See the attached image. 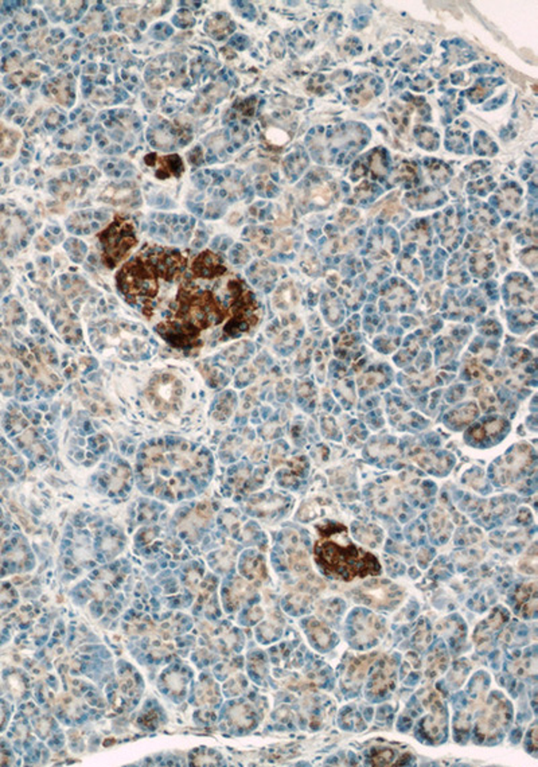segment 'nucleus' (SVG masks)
Returning <instances> with one entry per match:
<instances>
[{
	"label": "nucleus",
	"instance_id": "f257e3e1",
	"mask_svg": "<svg viewBox=\"0 0 538 767\" xmlns=\"http://www.w3.org/2000/svg\"><path fill=\"white\" fill-rule=\"evenodd\" d=\"M315 559L329 574L345 582L356 578L377 576L381 572L379 560L365 549L356 546L342 528L340 532H323L315 545Z\"/></svg>",
	"mask_w": 538,
	"mask_h": 767
},
{
	"label": "nucleus",
	"instance_id": "f03ea898",
	"mask_svg": "<svg viewBox=\"0 0 538 767\" xmlns=\"http://www.w3.org/2000/svg\"><path fill=\"white\" fill-rule=\"evenodd\" d=\"M159 280L155 264L150 256L143 253L128 261L117 273L119 290L128 300L144 299L146 303L141 311L148 318H151V303L159 293Z\"/></svg>",
	"mask_w": 538,
	"mask_h": 767
},
{
	"label": "nucleus",
	"instance_id": "7ed1b4c3",
	"mask_svg": "<svg viewBox=\"0 0 538 767\" xmlns=\"http://www.w3.org/2000/svg\"><path fill=\"white\" fill-rule=\"evenodd\" d=\"M103 247V259L110 268H114L127 257L137 243L136 230L131 221L116 217L98 236Z\"/></svg>",
	"mask_w": 538,
	"mask_h": 767
},
{
	"label": "nucleus",
	"instance_id": "20e7f679",
	"mask_svg": "<svg viewBox=\"0 0 538 767\" xmlns=\"http://www.w3.org/2000/svg\"><path fill=\"white\" fill-rule=\"evenodd\" d=\"M183 386L180 380L168 373L155 376L147 386L146 397L157 411L174 412L182 406Z\"/></svg>",
	"mask_w": 538,
	"mask_h": 767
},
{
	"label": "nucleus",
	"instance_id": "39448f33",
	"mask_svg": "<svg viewBox=\"0 0 538 767\" xmlns=\"http://www.w3.org/2000/svg\"><path fill=\"white\" fill-rule=\"evenodd\" d=\"M509 704L505 701L494 700L493 704H490L486 711L483 712L482 718L478 722V732L485 738H494L498 732L503 730V727L509 722Z\"/></svg>",
	"mask_w": 538,
	"mask_h": 767
},
{
	"label": "nucleus",
	"instance_id": "423d86ee",
	"mask_svg": "<svg viewBox=\"0 0 538 767\" xmlns=\"http://www.w3.org/2000/svg\"><path fill=\"white\" fill-rule=\"evenodd\" d=\"M226 268L224 266V260L210 252V250H206L201 253L194 261H193V266H191V275L194 277H200V279H216V277H220L223 276Z\"/></svg>",
	"mask_w": 538,
	"mask_h": 767
},
{
	"label": "nucleus",
	"instance_id": "0eeeda50",
	"mask_svg": "<svg viewBox=\"0 0 538 767\" xmlns=\"http://www.w3.org/2000/svg\"><path fill=\"white\" fill-rule=\"evenodd\" d=\"M354 630L358 642H370L376 639L380 632V622L372 614L358 615L354 621Z\"/></svg>",
	"mask_w": 538,
	"mask_h": 767
},
{
	"label": "nucleus",
	"instance_id": "6e6552de",
	"mask_svg": "<svg viewBox=\"0 0 538 767\" xmlns=\"http://www.w3.org/2000/svg\"><path fill=\"white\" fill-rule=\"evenodd\" d=\"M536 603H537V586L536 583H528L521 587L517 594V605L518 611L523 617H532L536 612Z\"/></svg>",
	"mask_w": 538,
	"mask_h": 767
},
{
	"label": "nucleus",
	"instance_id": "1a4fd4ad",
	"mask_svg": "<svg viewBox=\"0 0 538 767\" xmlns=\"http://www.w3.org/2000/svg\"><path fill=\"white\" fill-rule=\"evenodd\" d=\"M393 665L392 664H388V661L382 662L381 666L376 671L373 680H372V684H370V691L373 695H382L388 691V688L392 685V681H393Z\"/></svg>",
	"mask_w": 538,
	"mask_h": 767
},
{
	"label": "nucleus",
	"instance_id": "9d476101",
	"mask_svg": "<svg viewBox=\"0 0 538 767\" xmlns=\"http://www.w3.org/2000/svg\"><path fill=\"white\" fill-rule=\"evenodd\" d=\"M372 658H373V657L358 658V660H356V661L350 665V668L347 669V672H346V675H345V677H346V682H347L349 685L358 684L359 681L363 678L365 673H366V671H367V668H369V665H370V662H372Z\"/></svg>",
	"mask_w": 538,
	"mask_h": 767
},
{
	"label": "nucleus",
	"instance_id": "9b49d317",
	"mask_svg": "<svg viewBox=\"0 0 538 767\" xmlns=\"http://www.w3.org/2000/svg\"><path fill=\"white\" fill-rule=\"evenodd\" d=\"M51 92H53V96L60 101V103H64L67 105V101L70 100V94H69V89L65 88V83L64 81H54L51 84Z\"/></svg>",
	"mask_w": 538,
	"mask_h": 767
},
{
	"label": "nucleus",
	"instance_id": "f8f14e48",
	"mask_svg": "<svg viewBox=\"0 0 538 767\" xmlns=\"http://www.w3.org/2000/svg\"><path fill=\"white\" fill-rule=\"evenodd\" d=\"M393 751L389 750V748H385L377 752V755L373 758L374 759V764L377 765H392V761H393Z\"/></svg>",
	"mask_w": 538,
	"mask_h": 767
},
{
	"label": "nucleus",
	"instance_id": "ddd939ff",
	"mask_svg": "<svg viewBox=\"0 0 538 767\" xmlns=\"http://www.w3.org/2000/svg\"><path fill=\"white\" fill-rule=\"evenodd\" d=\"M393 592H394V589H393V588H389V589H388V591H385L383 594H380V595H379V598H383V601H385V602H386V599H388V601H396V599H397V596H394V594H393ZM365 596H366V599H367V601H370V599H374V598H376L377 595H376V591H374L373 588H372V589H370V588H367V589H366V594H365Z\"/></svg>",
	"mask_w": 538,
	"mask_h": 767
}]
</instances>
